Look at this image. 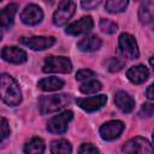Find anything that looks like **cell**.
<instances>
[{
	"label": "cell",
	"mask_w": 154,
	"mask_h": 154,
	"mask_svg": "<svg viewBox=\"0 0 154 154\" xmlns=\"http://www.w3.org/2000/svg\"><path fill=\"white\" fill-rule=\"evenodd\" d=\"M0 90H1V99L8 106H17L22 101V91L16 82V79L7 75L2 73L0 77Z\"/></svg>",
	"instance_id": "obj_1"
},
{
	"label": "cell",
	"mask_w": 154,
	"mask_h": 154,
	"mask_svg": "<svg viewBox=\"0 0 154 154\" xmlns=\"http://www.w3.org/2000/svg\"><path fill=\"white\" fill-rule=\"evenodd\" d=\"M71 102V96L67 94L58 95H43L38 99V109L41 114H48L61 109L64 106Z\"/></svg>",
	"instance_id": "obj_2"
},
{
	"label": "cell",
	"mask_w": 154,
	"mask_h": 154,
	"mask_svg": "<svg viewBox=\"0 0 154 154\" xmlns=\"http://www.w3.org/2000/svg\"><path fill=\"white\" fill-rule=\"evenodd\" d=\"M72 70V64L69 58L66 57H55L49 55L46 58L42 71L46 73H69Z\"/></svg>",
	"instance_id": "obj_3"
},
{
	"label": "cell",
	"mask_w": 154,
	"mask_h": 154,
	"mask_svg": "<svg viewBox=\"0 0 154 154\" xmlns=\"http://www.w3.org/2000/svg\"><path fill=\"white\" fill-rule=\"evenodd\" d=\"M125 154H154V147L152 143L141 136L129 140L122 148Z\"/></svg>",
	"instance_id": "obj_4"
},
{
	"label": "cell",
	"mask_w": 154,
	"mask_h": 154,
	"mask_svg": "<svg viewBox=\"0 0 154 154\" xmlns=\"http://www.w3.org/2000/svg\"><path fill=\"white\" fill-rule=\"evenodd\" d=\"M118 46L120 54L128 59H137L140 55V51L136 43V40L132 35L128 32H123L118 38Z\"/></svg>",
	"instance_id": "obj_5"
},
{
	"label": "cell",
	"mask_w": 154,
	"mask_h": 154,
	"mask_svg": "<svg viewBox=\"0 0 154 154\" xmlns=\"http://www.w3.org/2000/svg\"><path fill=\"white\" fill-rule=\"evenodd\" d=\"M73 118V113L71 111H64L61 112L60 114L53 117L48 124H47V130L48 132L51 134H57V135H60V134H64L66 130H67V126H69V123L72 120Z\"/></svg>",
	"instance_id": "obj_6"
},
{
	"label": "cell",
	"mask_w": 154,
	"mask_h": 154,
	"mask_svg": "<svg viewBox=\"0 0 154 154\" xmlns=\"http://www.w3.org/2000/svg\"><path fill=\"white\" fill-rule=\"evenodd\" d=\"M76 10V4L70 0H64L59 2L58 8L53 14V23L58 26H63L67 23V20L73 16Z\"/></svg>",
	"instance_id": "obj_7"
},
{
	"label": "cell",
	"mask_w": 154,
	"mask_h": 154,
	"mask_svg": "<svg viewBox=\"0 0 154 154\" xmlns=\"http://www.w3.org/2000/svg\"><path fill=\"white\" fill-rule=\"evenodd\" d=\"M20 43L32 51H45L47 48H51L55 43V38L53 36H30L22 37Z\"/></svg>",
	"instance_id": "obj_8"
},
{
	"label": "cell",
	"mask_w": 154,
	"mask_h": 154,
	"mask_svg": "<svg viewBox=\"0 0 154 154\" xmlns=\"http://www.w3.org/2000/svg\"><path fill=\"white\" fill-rule=\"evenodd\" d=\"M125 125L120 120H109L100 128V136L105 141H113L120 136Z\"/></svg>",
	"instance_id": "obj_9"
},
{
	"label": "cell",
	"mask_w": 154,
	"mask_h": 154,
	"mask_svg": "<svg viewBox=\"0 0 154 154\" xmlns=\"http://www.w3.org/2000/svg\"><path fill=\"white\" fill-rule=\"evenodd\" d=\"M20 19L26 25H36L43 19L42 8L35 4H29L20 13Z\"/></svg>",
	"instance_id": "obj_10"
},
{
	"label": "cell",
	"mask_w": 154,
	"mask_h": 154,
	"mask_svg": "<svg viewBox=\"0 0 154 154\" xmlns=\"http://www.w3.org/2000/svg\"><path fill=\"white\" fill-rule=\"evenodd\" d=\"M107 102V96L101 94L96 96H90V97H84V99H77L76 103L84 109L85 112H94L103 107Z\"/></svg>",
	"instance_id": "obj_11"
},
{
	"label": "cell",
	"mask_w": 154,
	"mask_h": 154,
	"mask_svg": "<svg viewBox=\"0 0 154 154\" xmlns=\"http://www.w3.org/2000/svg\"><path fill=\"white\" fill-rule=\"evenodd\" d=\"M1 58L5 61L12 63V64H23L26 61L28 55L25 53V51H23L19 47H14V46H6L1 49Z\"/></svg>",
	"instance_id": "obj_12"
},
{
	"label": "cell",
	"mask_w": 154,
	"mask_h": 154,
	"mask_svg": "<svg viewBox=\"0 0 154 154\" xmlns=\"http://www.w3.org/2000/svg\"><path fill=\"white\" fill-rule=\"evenodd\" d=\"M94 26V22L93 18L87 16V17H82L81 19L71 23L70 25L66 26V34L72 35V36H77L81 34H85L88 31H90Z\"/></svg>",
	"instance_id": "obj_13"
},
{
	"label": "cell",
	"mask_w": 154,
	"mask_h": 154,
	"mask_svg": "<svg viewBox=\"0 0 154 154\" xmlns=\"http://www.w3.org/2000/svg\"><path fill=\"white\" fill-rule=\"evenodd\" d=\"M114 103L124 113H130L134 109V107H135L134 97L129 93H126L124 90H119V91L116 93V95H114Z\"/></svg>",
	"instance_id": "obj_14"
},
{
	"label": "cell",
	"mask_w": 154,
	"mask_h": 154,
	"mask_svg": "<svg viewBox=\"0 0 154 154\" xmlns=\"http://www.w3.org/2000/svg\"><path fill=\"white\" fill-rule=\"evenodd\" d=\"M138 19L142 24H150L154 22V0L141 2L138 7Z\"/></svg>",
	"instance_id": "obj_15"
},
{
	"label": "cell",
	"mask_w": 154,
	"mask_h": 154,
	"mask_svg": "<svg viewBox=\"0 0 154 154\" xmlns=\"http://www.w3.org/2000/svg\"><path fill=\"white\" fill-rule=\"evenodd\" d=\"M148 76H149V71L144 65H136V66L130 67L126 71V77L134 84L143 83L144 81H147Z\"/></svg>",
	"instance_id": "obj_16"
},
{
	"label": "cell",
	"mask_w": 154,
	"mask_h": 154,
	"mask_svg": "<svg viewBox=\"0 0 154 154\" xmlns=\"http://www.w3.org/2000/svg\"><path fill=\"white\" fill-rule=\"evenodd\" d=\"M102 45V41L96 35H88L78 41L77 48L82 52H95L97 51Z\"/></svg>",
	"instance_id": "obj_17"
},
{
	"label": "cell",
	"mask_w": 154,
	"mask_h": 154,
	"mask_svg": "<svg viewBox=\"0 0 154 154\" xmlns=\"http://www.w3.org/2000/svg\"><path fill=\"white\" fill-rule=\"evenodd\" d=\"M18 5L17 4H8L0 11V24L2 29H8L13 24L14 14L17 13Z\"/></svg>",
	"instance_id": "obj_18"
},
{
	"label": "cell",
	"mask_w": 154,
	"mask_h": 154,
	"mask_svg": "<svg viewBox=\"0 0 154 154\" xmlns=\"http://www.w3.org/2000/svg\"><path fill=\"white\" fill-rule=\"evenodd\" d=\"M37 87L43 91H54L64 87V81L58 77H46L37 83Z\"/></svg>",
	"instance_id": "obj_19"
},
{
	"label": "cell",
	"mask_w": 154,
	"mask_h": 154,
	"mask_svg": "<svg viewBox=\"0 0 154 154\" xmlns=\"http://www.w3.org/2000/svg\"><path fill=\"white\" fill-rule=\"evenodd\" d=\"M72 147L67 140L60 138L55 140L51 143V153L52 154H71Z\"/></svg>",
	"instance_id": "obj_20"
},
{
	"label": "cell",
	"mask_w": 154,
	"mask_h": 154,
	"mask_svg": "<svg viewBox=\"0 0 154 154\" xmlns=\"http://www.w3.org/2000/svg\"><path fill=\"white\" fill-rule=\"evenodd\" d=\"M43 152H45V142L38 137L31 138L24 146L25 154H43Z\"/></svg>",
	"instance_id": "obj_21"
},
{
	"label": "cell",
	"mask_w": 154,
	"mask_h": 154,
	"mask_svg": "<svg viewBox=\"0 0 154 154\" xmlns=\"http://www.w3.org/2000/svg\"><path fill=\"white\" fill-rule=\"evenodd\" d=\"M128 5H129L128 0H109V1H106L105 8L109 13H119L125 11Z\"/></svg>",
	"instance_id": "obj_22"
},
{
	"label": "cell",
	"mask_w": 154,
	"mask_h": 154,
	"mask_svg": "<svg viewBox=\"0 0 154 154\" xmlns=\"http://www.w3.org/2000/svg\"><path fill=\"white\" fill-rule=\"evenodd\" d=\"M102 88V84L96 81V79H89L87 82H84L83 84H81L79 90L83 94H94L96 91H99Z\"/></svg>",
	"instance_id": "obj_23"
},
{
	"label": "cell",
	"mask_w": 154,
	"mask_h": 154,
	"mask_svg": "<svg viewBox=\"0 0 154 154\" xmlns=\"http://www.w3.org/2000/svg\"><path fill=\"white\" fill-rule=\"evenodd\" d=\"M99 28H100L101 31L105 32V34H114V32L117 31V29H118V25H117L114 22L109 20V19L102 18V19H100V22H99Z\"/></svg>",
	"instance_id": "obj_24"
},
{
	"label": "cell",
	"mask_w": 154,
	"mask_h": 154,
	"mask_svg": "<svg viewBox=\"0 0 154 154\" xmlns=\"http://www.w3.org/2000/svg\"><path fill=\"white\" fill-rule=\"evenodd\" d=\"M105 65H106V67H107L108 71H111V72H117V71H119V70L123 69L124 63H123L122 60L117 59V58H109V59L105 63Z\"/></svg>",
	"instance_id": "obj_25"
},
{
	"label": "cell",
	"mask_w": 154,
	"mask_h": 154,
	"mask_svg": "<svg viewBox=\"0 0 154 154\" xmlns=\"http://www.w3.org/2000/svg\"><path fill=\"white\" fill-rule=\"evenodd\" d=\"M138 116L141 118H149L154 116V103L152 102H144L138 112Z\"/></svg>",
	"instance_id": "obj_26"
},
{
	"label": "cell",
	"mask_w": 154,
	"mask_h": 154,
	"mask_svg": "<svg viewBox=\"0 0 154 154\" xmlns=\"http://www.w3.org/2000/svg\"><path fill=\"white\" fill-rule=\"evenodd\" d=\"M93 77H95V72L89 70V69H83V70H79L77 73H76V79L77 81H89Z\"/></svg>",
	"instance_id": "obj_27"
},
{
	"label": "cell",
	"mask_w": 154,
	"mask_h": 154,
	"mask_svg": "<svg viewBox=\"0 0 154 154\" xmlns=\"http://www.w3.org/2000/svg\"><path fill=\"white\" fill-rule=\"evenodd\" d=\"M78 154H99V149L91 143H83L78 149Z\"/></svg>",
	"instance_id": "obj_28"
},
{
	"label": "cell",
	"mask_w": 154,
	"mask_h": 154,
	"mask_svg": "<svg viewBox=\"0 0 154 154\" xmlns=\"http://www.w3.org/2000/svg\"><path fill=\"white\" fill-rule=\"evenodd\" d=\"M10 136V125L5 118H1V141Z\"/></svg>",
	"instance_id": "obj_29"
},
{
	"label": "cell",
	"mask_w": 154,
	"mask_h": 154,
	"mask_svg": "<svg viewBox=\"0 0 154 154\" xmlns=\"http://www.w3.org/2000/svg\"><path fill=\"white\" fill-rule=\"evenodd\" d=\"M100 4H101L100 0H97V1H82V2H81V6H82L84 10H93V8L97 7Z\"/></svg>",
	"instance_id": "obj_30"
},
{
	"label": "cell",
	"mask_w": 154,
	"mask_h": 154,
	"mask_svg": "<svg viewBox=\"0 0 154 154\" xmlns=\"http://www.w3.org/2000/svg\"><path fill=\"white\" fill-rule=\"evenodd\" d=\"M146 95H147L148 99L154 100V83L150 84V85L147 88V90H146Z\"/></svg>",
	"instance_id": "obj_31"
},
{
	"label": "cell",
	"mask_w": 154,
	"mask_h": 154,
	"mask_svg": "<svg viewBox=\"0 0 154 154\" xmlns=\"http://www.w3.org/2000/svg\"><path fill=\"white\" fill-rule=\"evenodd\" d=\"M149 64H150V66L153 67V71H154V57H152V58L149 59Z\"/></svg>",
	"instance_id": "obj_32"
},
{
	"label": "cell",
	"mask_w": 154,
	"mask_h": 154,
	"mask_svg": "<svg viewBox=\"0 0 154 154\" xmlns=\"http://www.w3.org/2000/svg\"><path fill=\"white\" fill-rule=\"evenodd\" d=\"M153 141H154V132H153Z\"/></svg>",
	"instance_id": "obj_33"
}]
</instances>
